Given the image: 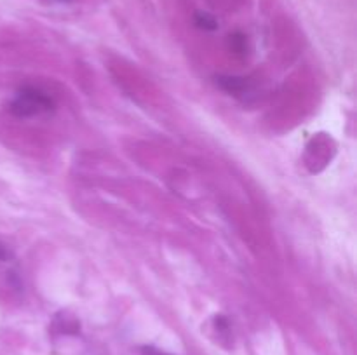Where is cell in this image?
Returning <instances> with one entry per match:
<instances>
[{
	"instance_id": "cell-1",
	"label": "cell",
	"mask_w": 357,
	"mask_h": 355,
	"mask_svg": "<svg viewBox=\"0 0 357 355\" xmlns=\"http://www.w3.org/2000/svg\"><path fill=\"white\" fill-rule=\"evenodd\" d=\"M54 108V101L44 90L35 89V87H23L16 94L9 104V111L20 118L35 117L44 111H51Z\"/></svg>"
},
{
	"instance_id": "cell-2",
	"label": "cell",
	"mask_w": 357,
	"mask_h": 355,
	"mask_svg": "<svg viewBox=\"0 0 357 355\" xmlns=\"http://www.w3.org/2000/svg\"><path fill=\"white\" fill-rule=\"evenodd\" d=\"M216 86L222 87L223 90L227 93H234V94H239L246 89V80L241 79V77H232V75H218L215 79Z\"/></svg>"
},
{
	"instance_id": "cell-3",
	"label": "cell",
	"mask_w": 357,
	"mask_h": 355,
	"mask_svg": "<svg viewBox=\"0 0 357 355\" xmlns=\"http://www.w3.org/2000/svg\"><path fill=\"white\" fill-rule=\"evenodd\" d=\"M195 24H197V28H201V30H206V31H213L218 28V21L208 13L195 14Z\"/></svg>"
},
{
	"instance_id": "cell-4",
	"label": "cell",
	"mask_w": 357,
	"mask_h": 355,
	"mask_svg": "<svg viewBox=\"0 0 357 355\" xmlns=\"http://www.w3.org/2000/svg\"><path fill=\"white\" fill-rule=\"evenodd\" d=\"M229 45L234 52L243 54V52L246 51V37H244L243 33H239V31H237V33H232L229 37Z\"/></svg>"
},
{
	"instance_id": "cell-5",
	"label": "cell",
	"mask_w": 357,
	"mask_h": 355,
	"mask_svg": "<svg viewBox=\"0 0 357 355\" xmlns=\"http://www.w3.org/2000/svg\"><path fill=\"white\" fill-rule=\"evenodd\" d=\"M139 354L142 355H171V354H167V352L159 350V348L150 347V345H145V347L139 348Z\"/></svg>"
},
{
	"instance_id": "cell-6",
	"label": "cell",
	"mask_w": 357,
	"mask_h": 355,
	"mask_svg": "<svg viewBox=\"0 0 357 355\" xmlns=\"http://www.w3.org/2000/svg\"><path fill=\"white\" fill-rule=\"evenodd\" d=\"M10 260V251L9 247L3 246L2 242H0V263H6V261Z\"/></svg>"
}]
</instances>
